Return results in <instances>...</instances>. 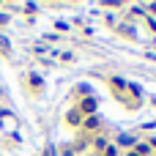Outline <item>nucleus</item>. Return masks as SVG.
Returning <instances> with one entry per match:
<instances>
[{"label": "nucleus", "instance_id": "nucleus-2", "mask_svg": "<svg viewBox=\"0 0 156 156\" xmlns=\"http://www.w3.org/2000/svg\"><path fill=\"white\" fill-rule=\"evenodd\" d=\"M96 110V99H85L82 101V112H93Z\"/></svg>", "mask_w": 156, "mask_h": 156}, {"label": "nucleus", "instance_id": "nucleus-4", "mask_svg": "<svg viewBox=\"0 0 156 156\" xmlns=\"http://www.w3.org/2000/svg\"><path fill=\"white\" fill-rule=\"evenodd\" d=\"M69 121L77 123V121H80V110H71V112H69Z\"/></svg>", "mask_w": 156, "mask_h": 156}, {"label": "nucleus", "instance_id": "nucleus-1", "mask_svg": "<svg viewBox=\"0 0 156 156\" xmlns=\"http://www.w3.org/2000/svg\"><path fill=\"white\" fill-rule=\"evenodd\" d=\"M151 148H154L151 143H140V145H137V156H148V154H151Z\"/></svg>", "mask_w": 156, "mask_h": 156}, {"label": "nucleus", "instance_id": "nucleus-3", "mask_svg": "<svg viewBox=\"0 0 156 156\" xmlns=\"http://www.w3.org/2000/svg\"><path fill=\"white\" fill-rule=\"evenodd\" d=\"M82 126H85V129H96V126H99V118H96V115H90V118H88Z\"/></svg>", "mask_w": 156, "mask_h": 156}, {"label": "nucleus", "instance_id": "nucleus-6", "mask_svg": "<svg viewBox=\"0 0 156 156\" xmlns=\"http://www.w3.org/2000/svg\"><path fill=\"white\" fill-rule=\"evenodd\" d=\"M104 156H118V151H115V145H107V151H104Z\"/></svg>", "mask_w": 156, "mask_h": 156}, {"label": "nucleus", "instance_id": "nucleus-5", "mask_svg": "<svg viewBox=\"0 0 156 156\" xmlns=\"http://www.w3.org/2000/svg\"><path fill=\"white\" fill-rule=\"evenodd\" d=\"M93 148H99V151H101V148H107V140H104V137H99V140L93 143Z\"/></svg>", "mask_w": 156, "mask_h": 156}, {"label": "nucleus", "instance_id": "nucleus-7", "mask_svg": "<svg viewBox=\"0 0 156 156\" xmlns=\"http://www.w3.org/2000/svg\"><path fill=\"white\" fill-rule=\"evenodd\" d=\"M129 156H137V154H129Z\"/></svg>", "mask_w": 156, "mask_h": 156}]
</instances>
